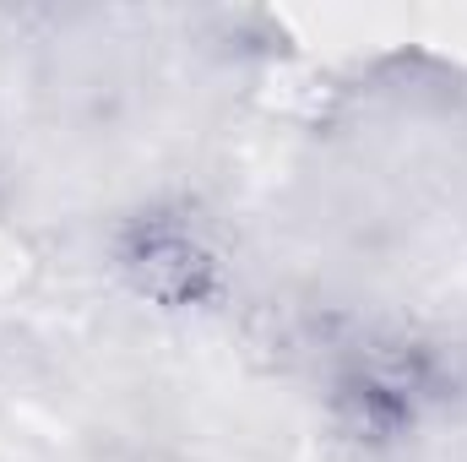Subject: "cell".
Here are the masks:
<instances>
[{"mask_svg": "<svg viewBox=\"0 0 467 462\" xmlns=\"http://www.w3.org/2000/svg\"><path fill=\"white\" fill-rule=\"evenodd\" d=\"M446 392L441 353L408 332H364L332 364L327 419L358 452H397Z\"/></svg>", "mask_w": 467, "mask_h": 462, "instance_id": "1", "label": "cell"}, {"mask_svg": "<svg viewBox=\"0 0 467 462\" xmlns=\"http://www.w3.org/2000/svg\"><path fill=\"white\" fill-rule=\"evenodd\" d=\"M109 261L119 283L163 310V316H196L229 299V250L213 229V218L191 202H141L109 229Z\"/></svg>", "mask_w": 467, "mask_h": 462, "instance_id": "2", "label": "cell"}]
</instances>
